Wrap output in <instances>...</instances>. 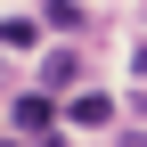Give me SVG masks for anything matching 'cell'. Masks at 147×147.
<instances>
[{
    "label": "cell",
    "mask_w": 147,
    "mask_h": 147,
    "mask_svg": "<svg viewBox=\"0 0 147 147\" xmlns=\"http://www.w3.org/2000/svg\"><path fill=\"white\" fill-rule=\"evenodd\" d=\"M8 123H16L25 139H49V123H57V106H49V98H33V90H25V98L8 106Z\"/></svg>",
    "instance_id": "6da1fadb"
},
{
    "label": "cell",
    "mask_w": 147,
    "mask_h": 147,
    "mask_svg": "<svg viewBox=\"0 0 147 147\" xmlns=\"http://www.w3.org/2000/svg\"><path fill=\"white\" fill-rule=\"evenodd\" d=\"M65 115L82 123V131H106V123H115V98H106V90H82V98H74Z\"/></svg>",
    "instance_id": "7a4b0ae2"
},
{
    "label": "cell",
    "mask_w": 147,
    "mask_h": 147,
    "mask_svg": "<svg viewBox=\"0 0 147 147\" xmlns=\"http://www.w3.org/2000/svg\"><path fill=\"white\" fill-rule=\"evenodd\" d=\"M74 74H82V57H74V49H49V57H41V82H49V90H65Z\"/></svg>",
    "instance_id": "3957f363"
},
{
    "label": "cell",
    "mask_w": 147,
    "mask_h": 147,
    "mask_svg": "<svg viewBox=\"0 0 147 147\" xmlns=\"http://www.w3.org/2000/svg\"><path fill=\"white\" fill-rule=\"evenodd\" d=\"M49 25L57 33H82V0H49Z\"/></svg>",
    "instance_id": "277c9868"
},
{
    "label": "cell",
    "mask_w": 147,
    "mask_h": 147,
    "mask_svg": "<svg viewBox=\"0 0 147 147\" xmlns=\"http://www.w3.org/2000/svg\"><path fill=\"white\" fill-rule=\"evenodd\" d=\"M123 147H147V131H123Z\"/></svg>",
    "instance_id": "5b68a950"
}]
</instances>
